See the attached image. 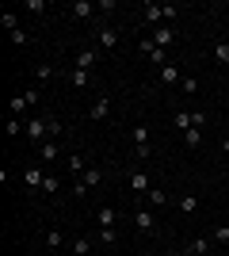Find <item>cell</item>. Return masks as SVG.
<instances>
[{"mask_svg": "<svg viewBox=\"0 0 229 256\" xmlns=\"http://www.w3.org/2000/svg\"><path fill=\"white\" fill-rule=\"evenodd\" d=\"M176 16H180L176 4H145L142 8V23H149V27H164V23L176 20Z\"/></svg>", "mask_w": 229, "mask_h": 256, "instance_id": "obj_1", "label": "cell"}, {"mask_svg": "<svg viewBox=\"0 0 229 256\" xmlns=\"http://www.w3.org/2000/svg\"><path fill=\"white\" fill-rule=\"evenodd\" d=\"M27 138L34 142V150H38L42 142H50V118H38V115H34L31 122H27Z\"/></svg>", "mask_w": 229, "mask_h": 256, "instance_id": "obj_2", "label": "cell"}, {"mask_svg": "<svg viewBox=\"0 0 229 256\" xmlns=\"http://www.w3.org/2000/svg\"><path fill=\"white\" fill-rule=\"evenodd\" d=\"M96 46L99 50H115L119 46V31L107 27V23H96Z\"/></svg>", "mask_w": 229, "mask_h": 256, "instance_id": "obj_3", "label": "cell"}, {"mask_svg": "<svg viewBox=\"0 0 229 256\" xmlns=\"http://www.w3.org/2000/svg\"><path fill=\"white\" fill-rule=\"evenodd\" d=\"M126 184H130L134 195H149L153 192V188H149V176H145L142 168H130V172H126Z\"/></svg>", "mask_w": 229, "mask_h": 256, "instance_id": "obj_4", "label": "cell"}, {"mask_svg": "<svg viewBox=\"0 0 229 256\" xmlns=\"http://www.w3.org/2000/svg\"><path fill=\"white\" fill-rule=\"evenodd\" d=\"M23 184H27V192H38V188L46 184L42 164H27V168H23Z\"/></svg>", "mask_w": 229, "mask_h": 256, "instance_id": "obj_5", "label": "cell"}, {"mask_svg": "<svg viewBox=\"0 0 229 256\" xmlns=\"http://www.w3.org/2000/svg\"><path fill=\"white\" fill-rule=\"evenodd\" d=\"M134 226H138L142 234H153V230H157V214H153L149 206H142V210H134Z\"/></svg>", "mask_w": 229, "mask_h": 256, "instance_id": "obj_6", "label": "cell"}, {"mask_svg": "<svg viewBox=\"0 0 229 256\" xmlns=\"http://www.w3.org/2000/svg\"><path fill=\"white\" fill-rule=\"evenodd\" d=\"M96 4H92V0H73V4H69V16H73V20H92V16H96Z\"/></svg>", "mask_w": 229, "mask_h": 256, "instance_id": "obj_7", "label": "cell"}, {"mask_svg": "<svg viewBox=\"0 0 229 256\" xmlns=\"http://www.w3.org/2000/svg\"><path fill=\"white\" fill-rule=\"evenodd\" d=\"M96 62H99V46H84V50L76 54V69H96Z\"/></svg>", "mask_w": 229, "mask_h": 256, "instance_id": "obj_8", "label": "cell"}, {"mask_svg": "<svg viewBox=\"0 0 229 256\" xmlns=\"http://www.w3.org/2000/svg\"><path fill=\"white\" fill-rule=\"evenodd\" d=\"M153 42L161 46V50H168V46L176 42V31L168 27V23H164V27H157V31H153Z\"/></svg>", "mask_w": 229, "mask_h": 256, "instance_id": "obj_9", "label": "cell"}, {"mask_svg": "<svg viewBox=\"0 0 229 256\" xmlns=\"http://www.w3.org/2000/svg\"><path fill=\"white\" fill-rule=\"evenodd\" d=\"M107 115H111V100L107 96H99L96 104L88 107V118H96V122H99V118H107Z\"/></svg>", "mask_w": 229, "mask_h": 256, "instance_id": "obj_10", "label": "cell"}, {"mask_svg": "<svg viewBox=\"0 0 229 256\" xmlns=\"http://www.w3.org/2000/svg\"><path fill=\"white\" fill-rule=\"evenodd\" d=\"M57 153H61V146H57L54 138L38 146V160H42V164H50V160H57Z\"/></svg>", "mask_w": 229, "mask_h": 256, "instance_id": "obj_11", "label": "cell"}, {"mask_svg": "<svg viewBox=\"0 0 229 256\" xmlns=\"http://www.w3.org/2000/svg\"><path fill=\"white\" fill-rule=\"evenodd\" d=\"M180 80H184V73H180V65L176 62H168L161 69V84H180Z\"/></svg>", "mask_w": 229, "mask_h": 256, "instance_id": "obj_12", "label": "cell"}, {"mask_svg": "<svg viewBox=\"0 0 229 256\" xmlns=\"http://www.w3.org/2000/svg\"><path fill=\"white\" fill-rule=\"evenodd\" d=\"M69 84H73L76 92H80V88H88V84H92V73H88V69H73V73H69Z\"/></svg>", "mask_w": 229, "mask_h": 256, "instance_id": "obj_13", "label": "cell"}, {"mask_svg": "<svg viewBox=\"0 0 229 256\" xmlns=\"http://www.w3.org/2000/svg\"><path fill=\"white\" fill-rule=\"evenodd\" d=\"M61 245H65V234L50 226V230H46V248H50V252H57V248H61Z\"/></svg>", "mask_w": 229, "mask_h": 256, "instance_id": "obj_14", "label": "cell"}, {"mask_svg": "<svg viewBox=\"0 0 229 256\" xmlns=\"http://www.w3.org/2000/svg\"><path fill=\"white\" fill-rule=\"evenodd\" d=\"M96 222H99V230H103V226H115V222H119V210H115V206H99Z\"/></svg>", "mask_w": 229, "mask_h": 256, "instance_id": "obj_15", "label": "cell"}, {"mask_svg": "<svg viewBox=\"0 0 229 256\" xmlns=\"http://www.w3.org/2000/svg\"><path fill=\"white\" fill-rule=\"evenodd\" d=\"M164 203H168V195H164L161 188H153V192L145 195V206H149V210H157V206H164Z\"/></svg>", "mask_w": 229, "mask_h": 256, "instance_id": "obj_16", "label": "cell"}, {"mask_svg": "<svg viewBox=\"0 0 229 256\" xmlns=\"http://www.w3.org/2000/svg\"><path fill=\"white\" fill-rule=\"evenodd\" d=\"M130 142H134V146H149V126H145V122H138V126L130 130Z\"/></svg>", "mask_w": 229, "mask_h": 256, "instance_id": "obj_17", "label": "cell"}, {"mask_svg": "<svg viewBox=\"0 0 229 256\" xmlns=\"http://www.w3.org/2000/svg\"><path fill=\"white\" fill-rule=\"evenodd\" d=\"M184 146L187 150H199V146H203V130H195V126L184 130Z\"/></svg>", "mask_w": 229, "mask_h": 256, "instance_id": "obj_18", "label": "cell"}, {"mask_svg": "<svg viewBox=\"0 0 229 256\" xmlns=\"http://www.w3.org/2000/svg\"><path fill=\"white\" fill-rule=\"evenodd\" d=\"M65 164H69V172H73V176H84V157H80V153H69V160H65Z\"/></svg>", "mask_w": 229, "mask_h": 256, "instance_id": "obj_19", "label": "cell"}, {"mask_svg": "<svg viewBox=\"0 0 229 256\" xmlns=\"http://www.w3.org/2000/svg\"><path fill=\"white\" fill-rule=\"evenodd\" d=\"M80 180H84V188H99V184H103V168H88Z\"/></svg>", "mask_w": 229, "mask_h": 256, "instance_id": "obj_20", "label": "cell"}, {"mask_svg": "<svg viewBox=\"0 0 229 256\" xmlns=\"http://www.w3.org/2000/svg\"><path fill=\"white\" fill-rule=\"evenodd\" d=\"M0 27H4V31H19V16H15V12H4V16H0Z\"/></svg>", "mask_w": 229, "mask_h": 256, "instance_id": "obj_21", "label": "cell"}, {"mask_svg": "<svg viewBox=\"0 0 229 256\" xmlns=\"http://www.w3.org/2000/svg\"><path fill=\"white\" fill-rule=\"evenodd\" d=\"M172 122H176V130H180V134H184V130H191V111H176Z\"/></svg>", "mask_w": 229, "mask_h": 256, "instance_id": "obj_22", "label": "cell"}, {"mask_svg": "<svg viewBox=\"0 0 229 256\" xmlns=\"http://www.w3.org/2000/svg\"><path fill=\"white\" fill-rule=\"evenodd\" d=\"M180 210H184V214H195L199 210V195H180Z\"/></svg>", "mask_w": 229, "mask_h": 256, "instance_id": "obj_23", "label": "cell"}, {"mask_svg": "<svg viewBox=\"0 0 229 256\" xmlns=\"http://www.w3.org/2000/svg\"><path fill=\"white\" fill-rule=\"evenodd\" d=\"M92 252V237H76L73 241V256H88Z\"/></svg>", "mask_w": 229, "mask_h": 256, "instance_id": "obj_24", "label": "cell"}, {"mask_svg": "<svg viewBox=\"0 0 229 256\" xmlns=\"http://www.w3.org/2000/svg\"><path fill=\"white\" fill-rule=\"evenodd\" d=\"M99 241H103V245H119V230H115V226H103V230H99Z\"/></svg>", "mask_w": 229, "mask_h": 256, "instance_id": "obj_25", "label": "cell"}, {"mask_svg": "<svg viewBox=\"0 0 229 256\" xmlns=\"http://www.w3.org/2000/svg\"><path fill=\"white\" fill-rule=\"evenodd\" d=\"M214 62H218V65H229V42H218V46H214Z\"/></svg>", "mask_w": 229, "mask_h": 256, "instance_id": "obj_26", "label": "cell"}, {"mask_svg": "<svg viewBox=\"0 0 229 256\" xmlns=\"http://www.w3.org/2000/svg\"><path fill=\"white\" fill-rule=\"evenodd\" d=\"M149 62L157 65V69H164V65H168V50H161V46H157V50L149 54Z\"/></svg>", "mask_w": 229, "mask_h": 256, "instance_id": "obj_27", "label": "cell"}, {"mask_svg": "<svg viewBox=\"0 0 229 256\" xmlns=\"http://www.w3.org/2000/svg\"><path fill=\"white\" fill-rule=\"evenodd\" d=\"M11 115H23V111H27V107H31V104H27V96H15V100H11Z\"/></svg>", "mask_w": 229, "mask_h": 256, "instance_id": "obj_28", "label": "cell"}, {"mask_svg": "<svg viewBox=\"0 0 229 256\" xmlns=\"http://www.w3.org/2000/svg\"><path fill=\"white\" fill-rule=\"evenodd\" d=\"M203 252H210V241H207V237H199V241H191V256H203Z\"/></svg>", "mask_w": 229, "mask_h": 256, "instance_id": "obj_29", "label": "cell"}, {"mask_svg": "<svg viewBox=\"0 0 229 256\" xmlns=\"http://www.w3.org/2000/svg\"><path fill=\"white\" fill-rule=\"evenodd\" d=\"M180 88H184L187 96H195V92H199V80H195V76H184V80H180Z\"/></svg>", "mask_w": 229, "mask_h": 256, "instance_id": "obj_30", "label": "cell"}, {"mask_svg": "<svg viewBox=\"0 0 229 256\" xmlns=\"http://www.w3.org/2000/svg\"><path fill=\"white\" fill-rule=\"evenodd\" d=\"M57 188H61V180H57V176H46L42 192H46V195H57Z\"/></svg>", "mask_w": 229, "mask_h": 256, "instance_id": "obj_31", "label": "cell"}, {"mask_svg": "<svg viewBox=\"0 0 229 256\" xmlns=\"http://www.w3.org/2000/svg\"><path fill=\"white\" fill-rule=\"evenodd\" d=\"M34 76H38V80H50V76H54V65H34Z\"/></svg>", "mask_w": 229, "mask_h": 256, "instance_id": "obj_32", "label": "cell"}, {"mask_svg": "<svg viewBox=\"0 0 229 256\" xmlns=\"http://www.w3.org/2000/svg\"><path fill=\"white\" fill-rule=\"evenodd\" d=\"M23 8H27V12H34V16H38V12H46V0H23Z\"/></svg>", "mask_w": 229, "mask_h": 256, "instance_id": "obj_33", "label": "cell"}, {"mask_svg": "<svg viewBox=\"0 0 229 256\" xmlns=\"http://www.w3.org/2000/svg\"><path fill=\"white\" fill-rule=\"evenodd\" d=\"M191 126H195V130L207 126V111H191Z\"/></svg>", "mask_w": 229, "mask_h": 256, "instance_id": "obj_34", "label": "cell"}, {"mask_svg": "<svg viewBox=\"0 0 229 256\" xmlns=\"http://www.w3.org/2000/svg\"><path fill=\"white\" fill-rule=\"evenodd\" d=\"M210 237H214V241H222V245H226V241H229V226H218V230H214V234H210Z\"/></svg>", "mask_w": 229, "mask_h": 256, "instance_id": "obj_35", "label": "cell"}, {"mask_svg": "<svg viewBox=\"0 0 229 256\" xmlns=\"http://www.w3.org/2000/svg\"><path fill=\"white\" fill-rule=\"evenodd\" d=\"M134 157H138V160H149L153 150H149V146H134Z\"/></svg>", "mask_w": 229, "mask_h": 256, "instance_id": "obj_36", "label": "cell"}, {"mask_svg": "<svg viewBox=\"0 0 229 256\" xmlns=\"http://www.w3.org/2000/svg\"><path fill=\"white\" fill-rule=\"evenodd\" d=\"M11 42H15V46H27V31H23V27H19V31H11Z\"/></svg>", "mask_w": 229, "mask_h": 256, "instance_id": "obj_37", "label": "cell"}, {"mask_svg": "<svg viewBox=\"0 0 229 256\" xmlns=\"http://www.w3.org/2000/svg\"><path fill=\"white\" fill-rule=\"evenodd\" d=\"M96 8H99V16H107V12H115V0H99Z\"/></svg>", "mask_w": 229, "mask_h": 256, "instance_id": "obj_38", "label": "cell"}, {"mask_svg": "<svg viewBox=\"0 0 229 256\" xmlns=\"http://www.w3.org/2000/svg\"><path fill=\"white\" fill-rule=\"evenodd\" d=\"M73 195H76V199H84V195H88V188H84V180H76V184H73Z\"/></svg>", "mask_w": 229, "mask_h": 256, "instance_id": "obj_39", "label": "cell"}, {"mask_svg": "<svg viewBox=\"0 0 229 256\" xmlns=\"http://www.w3.org/2000/svg\"><path fill=\"white\" fill-rule=\"evenodd\" d=\"M222 153H229V138H222Z\"/></svg>", "mask_w": 229, "mask_h": 256, "instance_id": "obj_40", "label": "cell"}]
</instances>
